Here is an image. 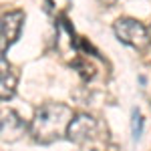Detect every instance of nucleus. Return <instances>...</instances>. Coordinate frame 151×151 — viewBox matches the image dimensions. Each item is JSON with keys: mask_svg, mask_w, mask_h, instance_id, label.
<instances>
[{"mask_svg": "<svg viewBox=\"0 0 151 151\" xmlns=\"http://www.w3.org/2000/svg\"><path fill=\"white\" fill-rule=\"evenodd\" d=\"M149 32H151V26H149Z\"/></svg>", "mask_w": 151, "mask_h": 151, "instance_id": "nucleus-11", "label": "nucleus"}, {"mask_svg": "<svg viewBox=\"0 0 151 151\" xmlns=\"http://www.w3.org/2000/svg\"><path fill=\"white\" fill-rule=\"evenodd\" d=\"M0 127H2V141L12 143V141L20 139L26 133V129H30V125H26V121L16 111H6V113H2Z\"/></svg>", "mask_w": 151, "mask_h": 151, "instance_id": "nucleus-5", "label": "nucleus"}, {"mask_svg": "<svg viewBox=\"0 0 151 151\" xmlns=\"http://www.w3.org/2000/svg\"><path fill=\"white\" fill-rule=\"evenodd\" d=\"M131 131H133V139H139L143 133V117H141L139 109H133V113H131Z\"/></svg>", "mask_w": 151, "mask_h": 151, "instance_id": "nucleus-8", "label": "nucleus"}, {"mask_svg": "<svg viewBox=\"0 0 151 151\" xmlns=\"http://www.w3.org/2000/svg\"><path fill=\"white\" fill-rule=\"evenodd\" d=\"M73 67H75V69H79V75H81L85 81H91V79L95 77V69L89 65V60H87V58L79 57L77 60H73Z\"/></svg>", "mask_w": 151, "mask_h": 151, "instance_id": "nucleus-7", "label": "nucleus"}, {"mask_svg": "<svg viewBox=\"0 0 151 151\" xmlns=\"http://www.w3.org/2000/svg\"><path fill=\"white\" fill-rule=\"evenodd\" d=\"M99 2H101L103 6H113V4H115V0H99Z\"/></svg>", "mask_w": 151, "mask_h": 151, "instance_id": "nucleus-9", "label": "nucleus"}, {"mask_svg": "<svg viewBox=\"0 0 151 151\" xmlns=\"http://www.w3.org/2000/svg\"><path fill=\"white\" fill-rule=\"evenodd\" d=\"M0 65H2V73H0V99L2 101H8V99H12V95L16 91L18 73L12 69V65L6 60L4 55L0 58Z\"/></svg>", "mask_w": 151, "mask_h": 151, "instance_id": "nucleus-6", "label": "nucleus"}, {"mask_svg": "<svg viewBox=\"0 0 151 151\" xmlns=\"http://www.w3.org/2000/svg\"><path fill=\"white\" fill-rule=\"evenodd\" d=\"M24 26V12L22 10H8L2 14V55L6 48L14 45L20 36V30Z\"/></svg>", "mask_w": 151, "mask_h": 151, "instance_id": "nucleus-4", "label": "nucleus"}, {"mask_svg": "<svg viewBox=\"0 0 151 151\" xmlns=\"http://www.w3.org/2000/svg\"><path fill=\"white\" fill-rule=\"evenodd\" d=\"M113 32L123 45L135 48V50H145L151 45L149 28L137 18H129V16L117 18L113 22Z\"/></svg>", "mask_w": 151, "mask_h": 151, "instance_id": "nucleus-2", "label": "nucleus"}, {"mask_svg": "<svg viewBox=\"0 0 151 151\" xmlns=\"http://www.w3.org/2000/svg\"><path fill=\"white\" fill-rule=\"evenodd\" d=\"M99 131H101V123L95 117L87 115V113H77L69 123L67 139L77 145H85L89 141L99 139Z\"/></svg>", "mask_w": 151, "mask_h": 151, "instance_id": "nucleus-3", "label": "nucleus"}, {"mask_svg": "<svg viewBox=\"0 0 151 151\" xmlns=\"http://www.w3.org/2000/svg\"><path fill=\"white\" fill-rule=\"evenodd\" d=\"M83 151H101V149H95V147H89V149H83Z\"/></svg>", "mask_w": 151, "mask_h": 151, "instance_id": "nucleus-10", "label": "nucleus"}, {"mask_svg": "<svg viewBox=\"0 0 151 151\" xmlns=\"http://www.w3.org/2000/svg\"><path fill=\"white\" fill-rule=\"evenodd\" d=\"M73 109L67 103H42L36 107L35 117L30 121V135L36 143L48 145L52 141H58L63 135H67L69 123L73 121Z\"/></svg>", "mask_w": 151, "mask_h": 151, "instance_id": "nucleus-1", "label": "nucleus"}]
</instances>
